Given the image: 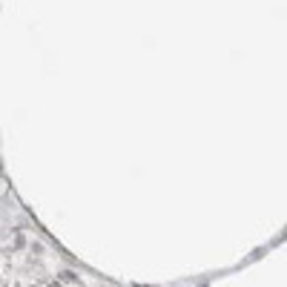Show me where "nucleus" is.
Returning <instances> with one entry per match:
<instances>
[]
</instances>
